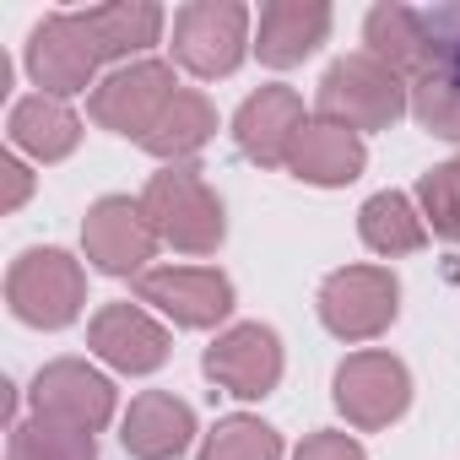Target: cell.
<instances>
[{
  "label": "cell",
  "instance_id": "cell-1",
  "mask_svg": "<svg viewBox=\"0 0 460 460\" xmlns=\"http://www.w3.org/2000/svg\"><path fill=\"white\" fill-rule=\"evenodd\" d=\"M141 211L152 217L157 239L179 255H217V244L227 239L222 200L190 163H168L163 173H152L141 190Z\"/></svg>",
  "mask_w": 460,
  "mask_h": 460
},
{
  "label": "cell",
  "instance_id": "cell-2",
  "mask_svg": "<svg viewBox=\"0 0 460 460\" xmlns=\"http://www.w3.org/2000/svg\"><path fill=\"white\" fill-rule=\"evenodd\" d=\"M406 109H411L406 82L385 60H374L368 49L341 55L320 76V119H336V125H347L358 136L363 130H390Z\"/></svg>",
  "mask_w": 460,
  "mask_h": 460
},
{
  "label": "cell",
  "instance_id": "cell-3",
  "mask_svg": "<svg viewBox=\"0 0 460 460\" xmlns=\"http://www.w3.org/2000/svg\"><path fill=\"white\" fill-rule=\"evenodd\" d=\"M6 304L33 331H66L87 304L82 261L66 250H22L6 271Z\"/></svg>",
  "mask_w": 460,
  "mask_h": 460
},
{
  "label": "cell",
  "instance_id": "cell-4",
  "mask_svg": "<svg viewBox=\"0 0 460 460\" xmlns=\"http://www.w3.org/2000/svg\"><path fill=\"white\" fill-rule=\"evenodd\" d=\"M250 49V6L239 0H190L173 12V60L200 82L234 76Z\"/></svg>",
  "mask_w": 460,
  "mask_h": 460
},
{
  "label": "cell",
  "instance_id": "cell-5",
  "mask_svg": "<svg viewBox=\"0 0 460 460\" xmlns=\"http://www.w3.org/2000/svg\"><path fill=\"white\" fill-rule=\"evenodd\" d=\"M314 309L336 341H374L401 314V282L385 266H341L320 282Z\"/></svg>",
  "mask_w": 460,
  "mask_h": 460
},
{
  "label": "cell",
  "instance_id": "cell-6",
  "mask_svg": "<svg viewBox=\"0 0 460 460\" xmlns=\"http://www.w3.org/2000/svg\"><path fill=\"white\" fill-rule=\"evenodd\" d=\"M331 401H336V411L352 428L374 433V428H390L395 417H406V406H411V374H406L401 358L368 347V352L341 358L336 385H331Z\"/></svg>",
  "mask_w": 460,
  "mask_h": 460
},
{
  "label": "cell",
  "instance_id": "cell-7",
  "mask_svg": "<svg viewBox=\"0 0 460 460\" xmlns=\"http://www.w3.org/2000/svg\"><path fill=\"white\" fill-rule=\"evenodd\" d=\"M157 227L141 211V200L130 195H103L87 206L82 217V250L103 277H146L152 255H157Z\"/></svg>",
  "mask_w": 460,
  "mask_h": 460
},
{
  "label": "cell",
  "instance_id": "cell-8",
  "mask_svg": "<svg viewBox=\"0 0 460 460\" xmlns=\"http://www.w3.org/2000/svg\"><path fill=\"white\" fill-rule=\"evenodd\" d=\"M179 82H173V66L168 60H130L119 71H109L98 87H93V119L114 136H136L146 141V130L163 119V109L173 103Z\"/></svg>",
  "mask_w": 460,
  "mask_h": 460
},
{
  "label": "cell",
  "instance_id": "cell-9",
  "mask_svg": "<svg viewBox=\"0 0 460 460\" xmlns=\"http://www.w3.org/2000/svg\"><path fill=\"white\" fill-rule=\"evenodd\" d=\"M98 66H103V55L87 39V28H82L76 12H55V17H44L28 33V76H33V87H44V98L66 103V98L98 87L93 82Z\"/></svg>",
  "mask_w": 460,
  "mask_h": 460
},
{
  "label": "cell",
  "instance_id": "cell-10",
  "mask_svg": "<svg viewBox=\"0 0 460 460\" xmlns=\"http://www.w3.org/2000/svg\"><path fill=\"white\" fill-rule=\"evenodd\" d=\"M136 298L163 309L179 331H211L234 314V282L217 266H152L136 277Z\"/></svg>",
  "mask_w": 460,
  "mask_h": 460
},
{
  "label": "cell",
  "instance_id": "cell-11",
  "mask_svg": "<svg viewBox=\"0 0 460 460\" xmlns=\"http://www.w3.org/2000/svg\"><path fill=\"white\" fill-rule=\"evenodd\" d=\"M206 379L227 395H239V401H261L282 385V336L261 320L250 325H234V331H222L206 358H200Z\"/></svg>",
  "mask_w": 460,
  "mask_h": 460
},
{
  "label": "cell",
  "instance_id": "cell-12",
  "mask_svg": "<svg viewBox=\"0 0 460 460\" xmlns=\"http://www.w3.org/2000/svg\"><path fill=\"white\" fill-rule=\"evenodd\" d=\"M28 395H33V417L66 422V428H82V433H98L114 417V385L93 363H82V358L44 363Z\"/></svg>",
  "mask_w": 460,
  "mask_h": 460
},
{
  "label": "cell",
  "instance_id": "cell-13",
  "mask_svg": "<svg viewBox=\"0 0 460 460\" xmlns=\"http://www.w3.org/2000/svg\"><path fill=\"white\" fill-rule=\"evenodd\" d=\"M304 125H309L304 98H298L293 87L271 82V87H261V93H250V98L239 103V114H234V141H239V152H244L250 163H261V168H288V152H293V141H298Z\"/></svg>",
  "mask_w": 460,
  "mask_h": 460
},
{
  "label": "cell",
  "instance_id": "cell-14",
  "mask_svg": "<svg viewBox=\"0 0 460 460\" xmlns=\"http://www.w3.org/2000/svg\"><path fill=\"white\" fill-rule=\"evenodd\" d=\"M87 347L119 374H157L173 352L168 331L141 304H103L87 325Z\"/></svg>",
  "mask_w": 460,
  "mask_h": 460
},
{
  "label": "cell",
  "instance_id": "cell-15",
  "mask_svg": "<svg viewBox=\"0 0 460 460\" xmlns=\"http://www.w3.org/2000/svg\"><path fill=\"white\" fill-rule=\"evenodd\" d=\"M363 44H368V55L385 60L406 87L422 82V76L438 66L428 12H417V6H395V0H385V6L368 12V22H363Z\"/></svg>",
  "mask_w": 460,
  "mask_h": 460
},
{
  "label": "cell",
  "instance_id": "cell-16",
  "mask_svg": "<svg viewBox=\"0 0 460 460\" xmlns=\"http://www.w3.org/2000/svg\"><path fill=\"white\" fill-rule=\"evenodd\" d=\"M331 39V6L325 0H266L261 28H255V55L271 71L304 66L320 44Z\"/></svg>",
  "mask_w": 460,
  "mask_h": 460
},
{
  "label": "cell",
  "instance_id": "cell-17",
  "mask_svg": "<svg viewBox=\"0 0 460 460\" xmlns=\"http://www.w3.org/2000/svg\"><path fill=\"white\" fill-rule=\"evenodd\" d=\"M368 168V146L358 130L336 125V119H309L288 152V173L304 179V184H320V190H341L352 184L358 173Z\"/></svg>",
  "mask_w": 460,
  "mask_h": 460
},
{
  "label": "cell",
  "instance_id": "cell-18",
  "mask_svg": "<svg viewBox=\"0 0 460 460\" xmlns=\"http://www.w3.org/2000/svg\"><path fill=\"white\" fill-rule=\"evenodd\" d=\"M195 438V411L168 390H141L119 422V444L136 460H179Z\"/></svg>",
  "mask_w": 460,
  "mask_h": 460
},
{
  "label": "cell",
  "instance_id": "cell-19",
  "mask_svg": "<svg viewBox=\"0 0 460 460\" xmlns=\"http://www.w3.org/2000/svg\"><path fill=\"white\" fill-rule=\"evenodd\" d=\"M6 136H12L17 152H28V157H39V163H60V157H71V152L82 146V119H76L60 98L33 93V98H17V103H12Z\"/></svg>",
  "mask_w": 460,
  "mask_h": 460
},
{
  "label": "cell",
  "instance_id": "cell-20",
  "mask_svg": "<svg viewBox=\"0 0 460 460\" xmlns=\"http://www.w3.org/2000/svg\"><path fill=\"white\" fill-rule=\"evenodd\" d=\"M76 17L103 60H130L163 39V6L152 0H109V6H87Z\"/></svg>",
  "mask_w": 460,
  "mask_h": 460
},
{
  "label": "cell",
  "instance_id": "cell-21",
  "mask_svg": "<svg viewBox=\"0 0 460 460\" xmlns=\"http://www.w3.org/2000/svg\"><path fill=\"white\" fill-rule=\"evenodd\" d=\"M358 234H363V244H368L374 255L395 261V255H417V250L428 244V222H422V211H417L411 195L379 190V195H368L363 211H358Z\"/></svg>",
  "mask_w": 460,
  "mask_h": 460
},
{
  "label": "cell",
  "instance_id": "cell-22",
  "mask_svg": "<svg viewBox=\"0 0 460 460\" xmlns=\"http://www.w3.org/2000/svg\"><path fill=\"white\" fill-rule=\"evenodd\" d=\"M211 136H217V109H211V98L195 93V87H179L173 103L163 109V119L146 130L141 146H146L152 157H163V163H184V157H195Z\"/></svg>",
  "mask_w": 460,
  "mask_h": 460
},
{
  "label": "cell",
  "instance_id": "cell-23",
  "mask_svg": "<svg viewBox=\"0 0 460 460\" xmlns=\"http://www.w3.org/2000/svg\"><path fill=\"white\" fill-rule=\"evenodd\" d=\"M12 460H98V438L49 417H28L12 428Z\"/></svg>",
  "mask_w": 460,
  "mask_h": 460
},
{
  "label": "cell",
  "instance_id": "cell-24",
  "mask_svg": "<svg viewBox=\"0 0 460 460\" xmlns=\"http://www.w3.org/2000/svg\"><path fill=\"white\" fill-rule=\"evenodd\" d=\"M200 460H282V433L261 417H222L206 444H200Z\"/></svg>",
  "mask_w": 460,
  "mask_h": 460
},
{
  "label": "cell",
  "instance_id": "cell-25",
  "mask_svg": "<svg viewBox=\"0 0 460 460\" xmlns=\"http://www.w3.org/2000/svg\"><path fill=\"white\" fill-rule=\"evenodd\" d=\"M411 200H417V211H422V222H428V234L460 244V157L428 168V173L417 179V195H411Z\"/></svg>",
  "mask_w": 460,
  "mask_h": 460
},
{
  "label": "cell",
  "instance_id": "cell-26",
  "mask_svg": "<svg viewBox=\"0 0 460 460\" xmlns=\"http://www.w3.org/2000/svg\"><path fill=\"white\" fill-rule=\"evenodd\" d=\"M406 93H411V114H417V125H422L428 136L460 141V82H455V76L433 71V76L411 82Z\"/></svg>",
  "mask_w": 460,
  "mask_h": 460
},
{
  "label": "cell",
  "instance_id": "cell-27",
  "mask_svg": "<svg viewBox=\"0 0 460 460\" xmlns=\"http://www.w3.org/2000/svg\"><path fill=\"white\" fill-rule=\"evenodd\" d=\"M293 460H368L352 433H309Z\"/></svg>",
  "mask_w": 460,
  "mask_h": 460
},
{
  "label": "cell",
  "instance_id": "cell-28",
  "mask_svg": "<svg viewBox=\"0 0 460 460\" xmlns=\"http://www.w3.org/2000/svg\"><path fill=\"white\" fill-rule=\"evenodd\" d=\"M0 173H6V200H0V206H6V211H17V206L33 195V173H28L17 157H6V163H0Z\"/></svg>",
  "mask_w": 460,
  "mask_h": 460
}]
</instances>
